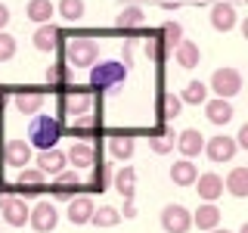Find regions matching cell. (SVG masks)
Returning <instances> with one entry per match:
<instances>
[{
	"instance_id": "6da1fadb",
	"label": "cell",
	"mask_w": 248,
	"mask_h": 233,
	"mask_svg": "<svg viewBox=\"0 0 248 233\" xmlns=\"http://www.w3.org/2000/svg\"><path fill=\"white\" fill-rule=\"evenodd\" d=\"M127 72L130 68L124 66V62H118V59H99V62L90 66V87L112 90V87H118V84L127 81Z\"/></svg>"
},
{
	"instance_id": "7a4b0ae2",
	"label": "cell",
	"mask_w": 248,
	"mask_h": 233,
	"mask_svg": "<svg viewBox=\"0 0 248 233\" xmlns=\"http://www.w3.org/2000/svg\"><path fill=\"white\" fill-rule=\"evenodd\" d=\"M62 137V124L50 115H37L28 128V143H34L37 150H53Z\"/></svg>"
},
{
	"instance_id": "3957f363",
	"label": "cell",
	"mask_w": 248,
	"mask_h": 233,
	"mask_svg": "<svg viewBox=\"0 0 248 233\" xmlns=\"http://www.w3.org/2000/svg\"><path fill=\"white\" fill-rule=\"evenodd\" d=\"M65 59L78 68H90L99 59V44L90 41V37H72L65 44Z\"/></svg>"
},
{
	"instance_id": "277c9868",
	"label": "cell",
	"mask_w": 248,
	"mask_h": 233,
	"mask_svg": "<svg viewBox=\"0 0 248 233\" xmlns=\"http://www.w3.org/2000/svg\"><path fill=\"white\" fill-rule=\"evenodd\" d=\"M211 90H214L220 100L236 97V93L242 90V75H239L236 68H230V66L214 68V75H211Z\"/></svg>"
},
{
	"instance_id": "5b68a950",
	"label": "cell",
	"mask_w": 248,
	"mask_h": 233,
	"mask_svg": "<svg viewBox=\"0 0 248 233\" xmlns=\"http://www.w3.org/2000/svg\"><path fill=\"white\" fill-rule=\"evenodd\" d=\"M161 227L168 233H186L192 227V212L183 208L180 202H170V205L161 208Z\"/></svg>"
},
{
	"instance_id": "8992f818",
	"label": "cell",
	"mask_w": 248,
	"mask_h": 233,
	"mask_svg": "<svg viewBox=\"0 0 248 233\" xmlns=\"http://www.w3.org/2000/svg\"><path fill=\"white\" fill-rule=\"evenodd\" d=\"M28 212H31V208L25 205V199H19V196L0 199V215H3V221L10 224V227H25Z\"/></svg>"
},
{
	"instance_id": "52a82bcc",
	"label": "cell",
	"mask_w": 248,
	"mask_h": 233,
	"mask_svg": "<svg viewBox=\"0 0 248 233\" xmlns=\"http://www.w3.org/2000/svg\"><path fill=\"white\" fill-rule=\"evenodd\" d=\"M28 224H31L37 233H50V230L59 224V215H56V208H53L50 202H37V205L28 212Z\"/></svg>"
},
{
	"instance_id": "ba28073f",
	"label": "cell",
	"mask_w": 248,
	"mask_h": 233,
	"mask_svg": "<svg viewBox=\"0 0 248 233\" xmlns=\"http://www.w3.org/2000/svg\"><path fill=\"white\" fill-rule=\"evenodd\" d=\"M236 140L227 137V134H217L211 140H205V152H208V159L211 162H230L232 155H236Z\"/></svg>"
},
{
	"instance_id": "9c48e42d",
	"label": "cell",
	"mask_w": 248,
	"mask_h": 233,
	"mask_svg": "<svg viewBox=\"0 0 248 233\" xmlns=\"http://www.w3.org/2000/svg\"><path fill=\"white\" fill-rule=\"evenodd\" d=\"M192 186H196V193H199L205 202H214V199L223 196V177H217L214 171H208V174H199Z\"/></svg>"
},
{
	"instance_id": "30bf717a",
	"label": "cell",
	"mask_w": 248,
	"mask_h": 233,
	"mask_svg": "<svg viewBox=\"0 0 248 233\" xmlns=\"http://www.w3.org/2000/svg\"><path fill=\"white\" fill-rule=\"evenodd\" d=\"M174 146L183 152V159H192V155H199L202 150H205V137H202V131H196V128H186V131L177 134Z\"/></svg>"
},
{
	"instance_id": "8fae6325",
	"label": "cell",
	"mask_w": 248,
	"mask_h": 233,
	"mask_svg": "<svg viewBox=\"0 0 248 233\" xmlns=\"http://www.w3.org/2000/svg\"><path fill=\"white\" fill-rule=\"evenodd\" d=\"M232 103L230 100H220V97H214V100H205V118L211 121V124H230L232 121Z\"/></svg>"
},
{
	"instance_id": "7c38bea8",
	"label": "cell",
	"mask_w": 248,
	"mask_h": 233,
	"mask_svg": "<svg viewBox=\"0 0 248 233\" xmlns=\"http://www.w3.org/2000/svg\"><path fill=\"white\" fill-rule=\"evenodd\" d=\"M3 159L10 168H25L28 159H31V143H25V140H6Z\"/></svg>"
},
{
	"instance_id": "4fadbf2b",
	"label": "cell",
	"mask_w": 248,
	"mask_h": 233,
	"mask_svg": "<svg viewBox=\"0 0 248 233\" xmlns=\"http://www.w3.org/2000/svg\"><path fill=\"white\" fill-rule=\"evenodd\" d=\"M62 109H65V115H72V118H81V115H87L93 109V97L90 93H81V90H72L62 100Z\"/></svg>"
},
{
	"instance_id": "5bb4252c",
	"label": "cell",
	"mask_w": 248,
	"mask_h": 233,
	"mask_svg": "<svg viewBox=\"0 0 248 233\" xmlns=\"http://www.w3.org/2000/svg\"><path fill=\"white\" fill-rule=\"evenodd\" d=\"M68 165V159H65V152L62 150H56V146H53V150H41L37 152V168L44 171V174H59L62 168Z\"/></svg>"
},
{
	"instance_id": "9a60e30c",
	"label": "cell",
	"mask_w": 248,
	"mask_h": 233,
	"mask_svg": "<svg viewBox=\"0 0 248 233\" xmlns=\"http://www.w3.org/2000/svg\"><path fill=\"white\" fill-rule=\"evenodd\" d=\"M236 6L232 3H214L211 6V28L214 31H230V28H236Z\"/></svg>"
},
{
	"instance_id": "2e32d148",
	"label": "cell",
	"mask_w": 248,
	"mask_h": 233,
	"mask_svg": "<svg viewBox=\"0 0 248 233\" xmlns=\"http://www.w3.org/2000/svg\"><path fill=\"white\" fill-rule=\"evenodd\" d=\"M174 59H177V66H180V68H199V62H202L199 44L196 41H180V44L174 47Z\"/></svg>"
},
{
	"instance_id": "e0dca14e",
	"label": "cell",
	"mask_w": 248,
	"mask_h": 233,
	"mask_svg": "<svg viewBox=\"0 0 248 233\" xmlns=\"http://www.w3.org/2000/svg\"><path fill=\"white\" fill-rule=\"evenodd\" d=\"M112 186H115V193H121L124 199H134V190H137V171L134 168H115V174H112Z\"/></svg>"
},
{
	"instance_id": "ac0fdd59",
	"label": "cell",
	"mask_w": 248,
	"mask_h": 233,
	"mask_svg": "<svg viewBox=\"0 0 248 233\" xmlns=\"http://www.w3.org/2000/svg\"><path fill=\"white\" fill-rule=\"evenodd\" d=\"M34 47L41 53H53L56 50V44H59V28L56 25H50V22H44V25H37V31H34Z\"/></svg>"
},
{
	"instance_id": "d6986e66",
	"label": "cell",
	"mask_w": 248,
	"mask_h": 233,
	"mask_svg": "<svg viewBox=\"0 0 248 233\" xmlns=\"http://www.w3.org/2000/svg\"><path fill=\"white\" fill-rule=\"evenodd\" d=\"M93 199H87V196H78V199H72L68 202V221L75 224V227H81V224H90V215H93Z\"/></svg>"
},
{
	"instance_id": "ffe728a7",
	"label": "cell",
	"mask_w": 248,
	"mask_h": 233,
	"mask_svg": "<svg viewBox=\"0 0 248 233\" xmlns=\"http://www.w3.org/2000/svg\"><path fill=\"white\" fill-rule=\"evenodd\" d=\"M65 159H68V162L75 165V171H81V168H90V165H93V159H96V152H93V146H90V143H84V140H75Z\"/></svg>"
},
{
	"instance_id": "44dd1931",
	"label": "cell",
	"mask_w": 248,
	"mask_h": 233,
	"mask_svg": "<svg viewBox=\"0 0 248 233\" xmlns=\"http://www.w3.org/2000/svg\"><path fill=\"white\" fill-rule=\"evenodd\" d=\"M192 224H199V230H214L217 224H220V208H217L214 202L199 205L196 212H192Z\"/></svg>"
},
{
	"instance_id": "7402d4cb",
	"label": "cell",
	"mask_w": 248,
	"mask_h": 233,
	"mask_svg": "<svg viewBox=\"0 0 248 233\" xmlns=\"http://www.w3.org/2000/svg\"><path fill=\"white\" fill-rule=\"evenodd\" d=\"M196 177H199V168L192 165L189 159H180V162L170 165V181H174L177 186H192V183H196Z\"/></svg>"
},
{
	"instance_id": "603a6c76",
	"label": "cell",
	"mask_w": 248,
	"mask_h": 233,
	"mask_svg": "<svg viewBox=\"0 0 248 233\" xmlns=\"http://www.w3.org/2000/svg\"><path fill=\"white\" fill-rule=\"evenodd\" d=\"M13 106H16V112H22V115H37L44 109V93H16L13 97Z\"/></svg>"
},
{
	"instance_id": "cb8c5ba5",
	"label": "cell",
	"mask_w": 248,
	"mask_h": 233,
	"mask_svg": "<svg viewBox=\"0 0 248 233\" xmlns=\"http://www.w3.org/2000/svg\"><path fill=\"white\" fill-rule=\"evenodd\" d=\"M223 186H227V193H232L236 199L248 196V168H232L227 174V181H223Z\"/></svg>"
},
{
	"instance_id": "d4e9b609",
	"label": "cell",
	"mask_w": 248,
	"mask_h": 233,
	"mask_svg": "<svg viewBox=\"0 0 248 233\" xmlns=\"http://www.w3.org/2000/svg\"><path fill=\"white\" fill-rule=\"evenodd\" d=\"M25 13H28V19H31V22L44 25V22H50V19H53V13H56V10H53L50 0H28Z\"/></svg>"
},
{
	"instance_id": "484cf974",
	"label": "cell",
	"mask_w": 248,
	"mask_h": 233,
	"mask_svg": "<svg viewBox=\"0 0 248 233\" xmlns=\"http://www.w3.org/2000/svg\"><path fill=\"white\" fill-rule=\"evenodd\" d=\"M16 183H19L22 190H41V186L46 183V174H44L41 168H19Z\"/></svg>"
},
{
	"instance_id": "4316f807",
	"label": "cell",
	"mask_w": 248,
	"mask_h": 233,
	"mask_svg": "<svg viewBox=\"0 0 248 233\" xmlns=\"http://www.w3.org/2000/svg\"><path fill=\"white\" fill-rule=\"evenodd\" d=\"M90 224H96V227H115V224H121V212L112 205H99V208H93Z\"/></svg>"
},
{
	"instance_id": "83f0119b",
	"label": "cell",
	"mask_w": 248,
	"mask_h": 233,
	"mask_svg": "<svg viewBox=\"0 0 248 233\" xmlns=\"http://www.w3.org/2000/svg\"><path fill=\"white\" fill-rule=\"evenodd\" d=\"M205 100H208V84H202V81H189L180 93V103H189V106H199Z\"/></svg>"
},
{
	"instance_id": "f1b7e54d",
	"label": "cell",
	"mask_w": 248,
	"mask_h": 233,
	"mask_svg": "<svg viewBox=\"0 0 248 233\" xmlns=\"http://www.w3.org/2000/svg\"><path fill=\"white\" fill-rule=\"evenodd\" d=\"M108 152H112L115 159L127 162L130 155H134V140H130V137H124V134H115L112 140H108Z\"/></svg>"
},
{
	"instance_id": "f546056e",
	"label": "cell",
	"mask_w": 248,
	"mask_h": 233,
	"mask_svg": "<svg viewBox=\"0 0 248 233\" xmlns=\"http://www.w3.org/2000/svg\"><path fill=\"white\" fill-rule=\"evenodd\" d=\"M174 143H177V134H174V131H165V134H158V137L149 140V150L155 155H168L170 150H174Z\"/></svg>"
},
{
	"instance_id": "4dcf8cb0",
	"label": "cell",
	"mask_w": 248,
	"mask_h": 233,
	"mask_svg": "<svg viewBox=\"0 0 248 233\" xmlns=\"http://www.w3.org/2000/svg\"><path fill=\"white\" fill-rule=\"evenodd\" d=\"M180 41H183V25L180 22H165V25H161V44L174 50Z\"/></svg>"
},
{
	"instance_id": "1f68e13d",
	"label": "cell",
	"mask_w": 248,
	"mask_h": 233,
	"mask_svg": "<svg viewBox=\"0 0 248 233\" xmlns=\"http://www.w3.org/2000/svg\"><path fill=\"white\" fill-rule=\"evenodd\" d=\"M143 19H146V16H143V10H140V6H124L115 22H118V28H137Z\"/></svg>"
},
{
	"instance_id": "d6a6232c",
	"label": "cell",
	"mask_w": 248,
	"mask_h": 233,
	"mask_svg": "<svg viewBox=\"0 0 248 233\" xmlns=\"http://www.w3.org/2000/svg\"><path fill=\"white\" fill-rule=\"evenodd\" d=\"M59 16L68 19V22L81 19L84 16V0H59Z\"/></svg>"
},
{
	"instance_id": "836d02e7",
	"label": "cell",
	"mask_w": 248,
	"mask_h": 233,
	"mask_svg": "<svg viewBox=\"0 0 248 233\" xmlns=\"http://www.w3.org/2000/svg\"><path fill=\"white\" fill-rule=\"evenodd\" d=\"M53 183H56V190H68V186L81 183V174H78L75 168H62L59 174H53Z\"/></svg>"
},
{
	"instance_id": "e575fe53",
	"label": "cell",
	"mask_w": 248,
	"mask_h": 233,
	"mask_svg": "<svg viewBox=\"0 0 248 233\" xmlns=\"http://www.w3.org/2000/svg\"><path fill=\"white\" fill-rule=\"evenodd\" d=\"M180 109H183V103H180L177 93H165V97H161V118H177Z\"/></svg>"
},
{
	"instance_id": "d590c367",
	"label": "cell",
	"mask_w": 248,
	"mask_h": 233,
	"mask_svg": "<svg viewBox=\"0 0 248 233\" xmlns=\"http://www.w3.org/2000/svg\"><path fill=\"white\" fill-rule=\"evenodd\" d=\"M68 131H72V137H75V140H84V143H90V137H93V124L87 121V115H81V118H75V121H72V128H68Z\"/></svg>"
},
{
	"instance_id": "8d00e7d4",
	"label": "cell",
	"mask_w": 248,
	"mask_h": 233,
	"mask_svg": "<svg viewBox=\"0 0 248 233\" xmlns=\"http://www.w3.org/2000/svg\"><path fill=\"white\" fill-rule=\"evenodd\" d=\"M13 56H16V37L6 34V31H0V62H6Z\"/></svg>"
},
{
	"instance_id": "74e56055",
	"label": "cell",
	"mask_w": 248,
	"mask_h": 233,
	"mask_svg": "<svg viewBox=\"0 0 248 233\" xmlns=\"http://www.w3.org/2000/svg\"><path fill=\"white\" fill-rule=\"evenodd\" d=\"M68 81V68L65 66H50L46 68V84H65Z\"/></svg>"
},
{
	"instance_id": "f35d334b",
	"label": "cell",
	"mask_w": 248,
	"mask_h": 233,
	"mask_svg": "<svg viewBox=\"0 0 248 233\" xmlns=\"http://www.w3.org/2000/svg\"><path fill=\"white\" fill-rule=\"evenodd\" d=\"M146 53H149L152 59H161V53H165V44H161V41H152V44H146Z\"/></svg>"
},
{
	"instance_id": "ab89813d",
	"label": "cell",
	"mask_w": 248,
	"mask_h": 233,
	"mask_svg": "<svg viewBox=\"0 0 248 233\" xmlns=\"http://www.w3.org/2000/svg\"><path fill=\"white\" fill-rule=\"evenodd\" d=\"M121 62H124V66H134V47H130V44H124V50H121Z\"/></svg>"
},
{
	"instance_id": "60d3db41",
	"label": "cell",
	"mask_w": 248,
	"mask_h": 233,
	"mask_svg": "<svg viewBox=\"0 0 248 233\" xmlns=\"http://www.w3.org/2000/svg\"><path fill=\"white\" fill-rule=\"evenodd\" d=\"M232 140H236V146H245V150H248V124H242V128H239V134L232 137Z\"/></svg>"
},
{
	"instance_id": "b9f144b4",
	"label": "cell",
	"mask_w": 248,
	"mask_h": 233,
	"mask_svg": "<svg viewBox=\"0 0 248 233\" xmlns=\"http://www.w3.org/2000/svg\"><path fill=\"white\" fill-rule=\"evenodd\" d=\"M96 183H99V190H103V186H108V183H112V168H103V171H99Z\"/></svg>"
},
{
	"instance_id": "7bdbcfd3",
	"label": "cell",
	"mask_w": 248,
	"mask_h": 233,
	"mask_svg": "<svg viewBox=\"0 0 248 233\" xmlns=\"http://www.w3.org/2000/svg\"><path fill=\"white\" fill-rule=\"evenodd\" d=\"M134 215H137V205H134V199H124V215H121V217L127 221V217H134Z\"/></svg>"
},
{
	"instance_id": "ee69618b",
	"label": "cell",
	"mask_w": 248,
	"mask_h": 233,
	"mask_svg": "<svg viewBox=\"0 0 248 233\" xmlns=\"http://www.w3.org/2000/svg\"><path fill=\"white\" fill-rule=\"evenodd\" d=\"M6 22H10V6H6V3H0V31L6 28Z\"/></svg>"
},
{
	"instance_id": "f6af8a7d",
	"label": "cell",
	"mask_w": 248,
	"mask_h": 233,
	"mask_svg": "<svg viewBox=\"0 0 248 233\" xmlns=\"http://www.w3.org/2000/svg\"><path fill=\"white\" fill-rule=\"evenodd\" d=\"M208 233H230V230H220V227H214V230H208Z\"/></svg>"
},
{
	"instance_id": "bcb514c9",
	"label": "cell",
	"mask_w": 248,
	"mask_h": 233,
	"mask_svg": "<svg viewBox=\"0 0 248 233\" xmlns=\"http://www.w3.org/2000/svg\"><path fill=\"white\" fill-rule=\"evenodd\" d=\"M239 233H248V224H242V227H239Z\"/></svg>"
}]
</instances>
